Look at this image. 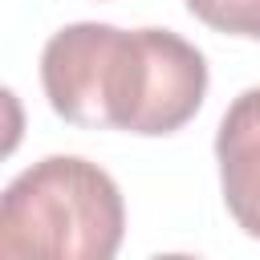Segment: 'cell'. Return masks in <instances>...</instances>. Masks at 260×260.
I'll use <instances>...</instances> for the list:
<instances>
[{
	"mask_svg": "<svg viewBox=\"0 0 260 260\" xmlns=\"http://www.w3.org/2000/svg\"><path fill=\"white\" fill-rule=\"evenodd\" d=\"M41 85L53 114L73 126L158 138L199 114L207 61L171 28L77 20L45 41Z\"/></svg>",
	"mask_w": 260,
	"mask_h": 260,
	"instance_id": "cell-1",
	"label": "cell"
},
{
	"mask_svg": "<svg viewBox=\"0 0 260 260\" xmlns=\"http://www.w3.org/2000/svg\"><path fill=\"white\" fill-rule=\"evenodd\" d=\"M122 236V191L81 154H49L0 191V260H110Z\"/></svg>",
	"mask_w": 260,
	"mask_h": 260,
	"instance_id": "cell-2",
	"label": "cell"
},
{
	"mask_svg": "<svg viewBox=\"0 0 260 260\" xmlns=\"http://www.w3.org/2000/svg\"><path fill=\"white\" fill-rule=\"evenodd\" d=\"M215 162L232 219L260 240V85L244 89L223 110L215 130Z\"/></svg>",
	"mask_w": 260,
	"mask_h": 260,
	"instance_id": "cell-3",
	"label": "cell"
},
{
	"mask_svg": "<svg viewBox=\"0 0 260 260\" xmlns=\"http://www.w3.org/2000/svg\"><path fill=\"white\" fill-rule=\"evenodd\" d=\"M187 8L215 32L260 41V0H187Z\"/></svg>",
	"mask_w": 260,
	"mask_h": 260,
	"instance_id": "cell-4",
	"label": "cell"
},
{
	"mask_svg": "<svg viewBox=\"0 0 260 260\" xmlns=\"http://www.w3.org/2000/svg\"><path fill=\"white\" fill-rule=\"evenodd\" d=\"M20 138H24V106L8 85H0V162L16 154Z\"/></svg>",
	"mask_w": 260,
	"mask_h": 260,
	"instance_id": "cell-5",
	"label": "cell"
}]
</instances>
